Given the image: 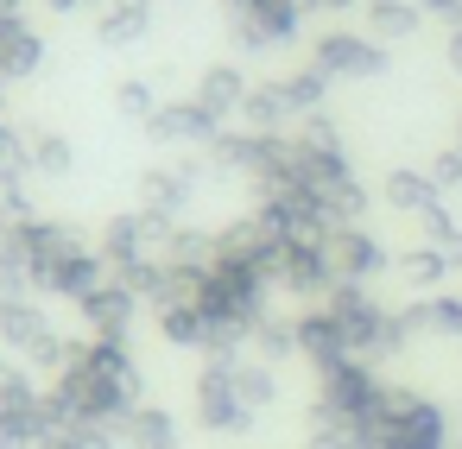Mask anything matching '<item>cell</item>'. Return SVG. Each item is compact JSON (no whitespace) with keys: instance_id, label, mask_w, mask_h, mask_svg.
<instances>
[{"instance_id":"cell-9","label":"cell","mask_w":462,"mask_h":449,"mask_svg":"<svg viewBox=\"0 0 462 449\" xmlns=\"http://www.w3.org/2000/svg\"><path fill=\"white\" fill-rule=\"evenodd\" d=\"M323 253H329V272H336V285H374L393 260L380 253V241L367 234V228H329L323 234Z\"/></svg>"},{"instance_id":"cell-18","label":"cell","mask_w":462,"mask_h":449,"mask_svg":"<svg viewBox=\"0 0 462 449\" xmlns=\"http://www.w3.org/2000/svg\"><path fill=\"white\" fill-rule=\"evenodd\" d=\"M247 354H260V361H273V367H279V361H291V354H298L291 323H285V316H266V323L254 329V348H247Z\"/></svg>"},{"instance_id":"cell-8","label":"cell","mask_w":462,"mask_h":449,"mask_svg":"<svg viewBox=\"0 0 462 449\" xmlns=\"http://www.w3.org/2000/svg\"><path fill=\"white\" fill-rule=\"evenodd\" d=\"M266 285L273 291H291V298H323L336 285L323 241H279L273 260H266Z\"/></svg>"},{"instance_id":"cell-23","label":"cell","mask_w":462,"mask_h":449,"mask_svg":"<svg viewBox=\"0 0 462 449\" xmlns=\"http://www.w3.org/2000/svg\"><path fill=\"white\" fill-rule=\"evenodd\" d=\"M32 159H39V171H51V178H58L64 165H70V152H64L58 140H39V152H32Z\"/></svg>"},{"instance_id":"cell-25","label":"cell","mask_w":462,"mask_h":449,"mask_svg":"<svg viewBox=\"0 0 462 449\" xmlns=\"http://www.w3.org/2000/svg\"><path fill=\"white\" fill-rule=\"evenodd\" d=\"M437 178H443V184H462V152H443V159H437Z\"/></svg>"},{"instance_id":"cell-20","label":"cell","mask_w":462,"mask_h":449,"mask_svg":"<svg viewBox=\"0 0 462 449\" xmlns=\"http://www.w3.org/2000/svg\"><path fill=\"white\" fill-rule=\"evenodd\" d=\"M0 222H7V228L32 222V209H26V190H20V178H14V171H0Z\"/></svg>"},{"instance_id":"cell-16","label":"cell","mask_w":462,"mask_h":449,"mask_svg":"<svg viewBox=\"0 0 462 449\" xmlns=\"http://www.w3.org/2000/svg\"><path fill=\"white\" fill-rule=\"evenodd\" d=\"M45 399V386L32 380V367H20L14 354H0V411H32Z\"/></svg>"},{"instance_id":"cell-27","label":"cell","mask_w":462,"mask_h":449,"mask_svg":"<svg viewBox=\"0 0 462 449\" xmlns=\"http://www.w3.org/2000/svg\"><path fill=\"white\" fill-rule=\"evenodd\" d=\"M437 253H443V260H449V266H462V228H456V234H449V241H443V247H437Z\"/></svg>"},{"instance_id":"cell-28","label":"cell","mask_w":462,"mask_h":449,"mask_svg":"<svg viewBox=\"0 0 462 449\" xmlns=\"http://www.w3.org/2000/svg\"><path fill=\"white\" fill-rule=\"evenodd\" d=\"M449 449H462V443H449Z\"/></svg>"},{"instance_id":"cell-14","label":"cell","mask_w":462,"mask_h":449,"mask_svg":"<svg viewBox=\"0 0 462 449\" xmlns=\"http://www.w3.org/2000/svg\"><path fill=\"white\" fill-rule=\"evenodd\" d=\"M393 279H399L411 298H430V291H443V279H449V260H443L437 247H405V253L393 260Z\"/></svg>"},{"instance_id":"cell-7","label":"cell","mask_w":462,"mask_h":449,"mask_svg":"<svg viewBox=\"0 0 462 449\" xmlns=\"http://www.w3.org/2000/svg\"><path fill=\"white\" fill-rule=\"evenodd\" d=\"M380 399H386V380H380L374 361H361V354H342V361H329V367L317 373V405H329V411H342V417H374Z\"/></svg>"},{"instance_id":"cell-1","label":"cell","mask_w":462,"mask_h":449,"mask_svg":"<svg viewBox=\"0 0 462 449\" xmlns=\"http://www.w3.org/2000/svg\"><path fill=\"white\" fill-rule=\"evenodd\" d=\"M146 405V380L127 354V342H102V335H77L64 373L45 386V417L58 430L70 424H127Z\"/></svg>"},{"instance_id":"cell-4","label":"cell","mask_w":462,"mask_h":449,"mask_svg":"<svg viewBox=\"0 0 462 449\" xmlns=\"http://www.w3.org/2000/svg\"><path fill=\"white\" fill-rule=\"evenodd\" d=\"M70 342L77 335H64L51 316H45V304L39 298H14V304H0V348H7L20 367H32V373H64V361H70Z\"/></svg>"},{"instance_id":"cell-11","label":"cell","mask_w":462,"mask_h":449,"mask_svg":"<svg viewBox=\"0 0 462 449\" xmlns=\"http://www.w3.org/2000/svg\"><path fill=\"white\" fill-rule=\"evenodd\" d=\"M291 335H298V361H310V373H323L329 361L348 354V335H342V323H336L323 304L298 310V316H291Z\"/></svg>"},{"instance_id":"cell-21","label":"cell","mask_w":462,"mask_h":449,"mask_svg":"<svg viewBox=\"0 0 462 449\" xmlns=\"http://www.w3.org/2000/svg\"><path fill=\"white\" fill-rule=\"evenodd\" d=\"M14 298H32V279H26V266L0 260V304H14Z\"/></svg>"},{"instance_id":"cell-10","label":"cell","mask_w":462,"mask_h":449,"mask_svg":"<svg viewBox=\"0 0 462 449\" xmlns=\"http://www.w3.org/2000/svg\"><path fill=\"white\" fill-rule=\"evenodd\" d=\"M77 316H83V335H102V342H127L134 335V323H140V298L127 291V285H102V291H89L83 304H77Z\"/></svg>"},{"instance_id":"cell-5","label":"cell","mask_w":462,"mask_h":449,"mask_svg":"<svg viewBox=\"0 0 462 449\" xmlns=\"http://www.w3.org/2000/svg\"><path fill=\"white\" fill-rule=\"evenodd\" d=\"M323 310L342 323V335H348V354H361V361L405 354V335H399L393 310H386V304H380L367 285H329V291H323Z\"/></svg>"},{"instance_id":"cell-3","label":"cell","mask_w":462,"mask_h":449,"mask_svg":"<svg viewBox=\"0 0 462 449\" xmlns=\"http://www.w3.org/2000/svg\"><path fill=\"white\" fill-rule=\"evenodd\" d=\"M374 424V449H449V411L411 386H386L380 411L367 417Z\"/></svg>"},{"instance_id":"cell-17","label":"cell","mask_w":462,"mask_h":449,"mask_svg":"<svg viewBox=\"0 0 462 449\" xmlns=\"http://www.w3.org/2000/svg\"><path fill=\"white\" fill-rule=\"evenodd\" d=\"M386 203L405 209V215H424V209L437 203V184L418 178V171H393V178H386Z\"/></svg>"},{"instance_id":"cell-22","label":"cell","mask_w":462,"mask_h":449,"mask_svg":"<svg viewBox=\"0 0 462 449\" xmlns=\"http://www.w3.org/2000/svg\"><path fill=\"white\" fill-rule=\"evenodd\" d=\"M418 222H424V234H430V247H443V241L456 234V222H449V209H443V203H430V209H424Z\"/></svg>"},{"instance_id":"cell-26","label":"cell","mask_w":462,"mask_h":449,"mask_svg":"<svg viewBox=\"0 0 462 449\" xmlns=\"http://www.w3.org/2000/svg\"><path fill=\"white\" fill-rule=\"evenodd\" d=\"M235 96V77H209V108H222Z\"/></svg>"},{"instance_id":"cell-2","label":"cell","mask_w":462,"mask_h":449,"mask_svg":"<svg viewBox=\"0 0 462 449\" xmlns=\"http://www.w3.org/2000/svg\"><path fill=\"white\" fill-rule=\"evenodd\" d=\"M20 247H26V279L45 298L83 304L89 291L108 285V260L77 228H64V222H20Z\"/></svg>"},{"instance_id":"cell-13","label":"cell","mask_w":462,"mask_h":449,"mask_svg":"<svg viewBox=\"0 0 462 449\" xmlns=\"http://www.w3.org/2000/svg\"><path fill=\"white\" fill-rule=\"evenodd\" d=\"M152 323H159V335L171 342V348H209V316L197 310V304H184V298H165V304H152Z\"/></svg>"},{"instance_id":"cell-12","label":"cell","mask_w":462,"mask_h":449,"mask_svg":"<svg viewBox=\"0 0 462 449\" xmlns=\"http://www.w3.org/2000/svg\"><path fill=\"white\" fill-rule=\"evenodd\" d=\"M304 424H310V443L304 449H374V424L367 417H342V411H329L317 399H310Z\"/></svg>"},{"instance_id":"cell-24","label":"cell","mask_w":462,"mask_h":449,"mask_svg":"<svg viewBox=\"0 0 462 449\" xmlns=\"http://www.w3.org/2000/svg\"><path fill=\"white\" fill-rule=\"evenodd\" d=\"M329 64H348V70H374V58H367V51H355V45H342V39L329 45Z\"/></svg>"},{"instance_id":"cell-15","label":"cell","mask_w":462,"mask_h":449,"mask_svg":"<svg viewBox=\"0 0 462 449\" xmlns=\"http://www.w3.org/2000/svg\"><path fill=\"white\" fill-rule=\"evenodd\" d=\"M235 392H241L247 411H266V405L279 399V367L260 361V354H241V361H235Z\"/></svg>"},{"instance_id":"cell-6","label":"cell","mask_w":462,"mask_h":449,"mask_svg":"<svg viewBox=\"0 0 462 449\" xmlns=\"http://www.w3.org/2000/svg\"><path fill=\"white\" fill-rule=\"evenodd\" d=\"M190 417L209 436H247L254 430V411L235 392V361H203V373L190 386Z\"/></svg>"},{"instance_id":"cell-19","label":"cell","mask_w":462,"mask_h":449,"mask_svg":"<svg viewBox=\"0 0 462 449\" xmlns=\"http://www.w3.org/2000/svg\"><path fill=\"white\" fill-rule=\"evenodd\" d=\"M140 197H146V215H178L184 209V178H171V171H152L146 184H140Z\"/></svg>"}]
</instances>
